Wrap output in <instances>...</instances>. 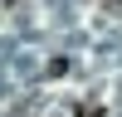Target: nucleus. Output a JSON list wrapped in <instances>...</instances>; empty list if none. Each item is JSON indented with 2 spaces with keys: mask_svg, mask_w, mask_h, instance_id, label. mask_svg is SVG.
Listing matches in <instances>:
<instances>
[{
  "mask_svg": "<svg viewBox=\"0 0 122 117\" xmlns=\"http://www.w3.org/2000/svg\"><path fill=\"white\" fill-rule=\"evenodd\" d=\"M103 5H107V10H112V15H122V0H103Z\"/></svg>",
  "mask_w": 122,
  "mask_h": 117,
  "instance_id": "f257e3e1",
  "label": "nucleus"
}]
</instances>
